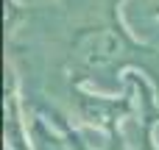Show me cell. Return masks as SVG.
Here are the masks:
<instances>
[{"label":"cell","mask_w":159,"mask_h":150,"mask_svg":"<svg viewBox=\"0 0 159 150\" xmlns=\"http://www.w3.org/2000/svg\"><path fill=\"white\" fill-rule=\"evenodd\" d=\"M120 3L123 0H112L106 6V17L101 22H92V25H84L75 31L70 53H67L70 84L112 78V75H120L126 67H143L159 81L157 50L137 42L126 31V25L120 19Z\"/></svg>","instance_id":"6da1fadb"},{"label":"cell","mask_w":159,"mask_h":150,"mask_svg":"<svg viewBox=\"0 0 159 150\" xmlns=\"http://www.w3.org/2000/svg\"><path fill=\"white\" fill-rule=\"evenodd\" d=\"M129 84V92L123 95H92L87 89V84H70L73 86V100H75V111L78 117L95 128V131H103L106 136H117V125L134 111V81L126 78Z\"/></svg>","instance_id":"7a4b0ae2"},{"label":"cell","mask_w":159,"mask_h":150,"mask_svg":"<svg viewBox=\"0 0 159 150\" xmlns=\"http://www.w3.org/2000/svg\"><path fill=\"white\" fill-rule=\"evenodd\" d=\"M3 136L8 150H34V139H31V122L22 114V100H20V86H17V72L14 64H6V100H3Z\"/></svg>","instance_id":"3957f363"},{"label":"cell","mask_w":159,"mask_h":150,"mask_svg":"<svg viewBox=\"0 0 159 150\" xmlns=\"http://www.w3.org/2000/svg\"><path fill=\"white\" fill-rule=\"evenodd\" d=\"M140 92V122H137V139H134V150H159L157 136H154V128L159 122V111L157 103H154V89L140 78V75H129Z\"/></svg>","instance_id":"277c9868"},{"label":"cell","mask_w":159,"mask_h":150,"mask_svg":"<svg viewBox=\"0 0 159 150\" xmlns=\"http://www.w3.org/2000/svg\"><path fill=\"white\" fill-rule=\"evenodd\" d=\"M31 139H34V150H73L64 131L53 120L48 122L42 114L31 117Z\"/></svg>","instance_id":"5b68a950"},{"label":"cell","mask_w":159,"mask_h":150,"mask_svg":"<svg viewBox=\"0 0 159 150\" xmlns=\"http://www.w3.org/2000/svg\"><path fill=\"white\" fill-rule=\"evenodd\" d=\"M25 14H28V11H25V6H22L20 0H6V33H8V36L17 31V25H20V19H22Z\"/></svg>","instance_id":"8992f818"},{"label":"cell","mask_w":159,"mask_h":150,"mask_svg":"<svg viewBox=\"0 0 159 150\" xmlns=\"http://www.w3.org/2000/svg\"><path fill=\"white\" fill-rule=\"evenodd\" d=\"M50 117H53V122H56V125H59V128L64 131V136L70 139L73 150H92L89 145H87V142H84V139H81V136H78V134H73V128H70V125L64 122V117H59V114H50Z\"/></svg>","instance_id":"52a82bcc"},{"label":"cell","mask_w":159,"mask_h":150,"mask_svg":"<svg viewBox=\"0 0 159 150\" xmlns=\"http://www.w3.org/2000/svg\"><path fill=\"white\" fill-rule=\"evenodd\" d=\"M151 17H157V19H159V0L151 6Z\"/></svg>","instance_id":"ba28073f"}]
</instances>
